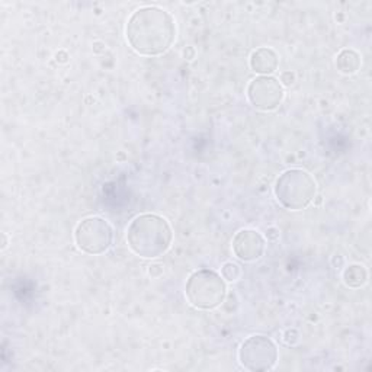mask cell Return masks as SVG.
<instances>
[{"mask_svg":"<svg viewBox=\"0 0 372 372\" xmlns=\"http://www.w3.org/2000/svg\"><path fill=\"white\" fill-rule=\"evenodd\" d=\"M114 240V229L109 221L102 217L83 218L74 229V243L86 255H102Z\"/></svg>","mask_w":372,"mask_h":372,"instance_id":"obj_5","label":"cell"},{"mask_svg":"<svg viewBox=\"0 0 372 372\" xmlns=\"http://www.w3.org/2000/svg\"><path fill=\"white\" fill-rule=\"evenodd\" d=\"M163 272H165V267H163V265L160 263H152L150 266H148V275H150L152 278H160Z\"/></svg>","mask_w":372,"mask_h":372,"instance_id":"obj_15","label":"cell"},{"mask_svg":"<svg viewBox=\"0 0 372 372\" xmlns=\"http://www.w3.org/2000/svg\"><path fill=\"white\" fill-rule=\"evenodd\" d=\"M185 296L192 307L214 310L224 303L227 284L215 271L200 269L189 275L185 284Z\"/></svg>","mask_w":372,"mask_h":372,"instance_id":"obj_4","label":"cell"},{"mask_svg":"<svg viewBox=\"0 0 372 372\" xmlns=\"http://www.w3.org/2000/svg\"><path fill=\"white\" fill-rule=\"evenodd\" d=\"M284 86L272 76H259L253 79L247 86L249 102L263 112L275 111L284 100Z\"/></svg>","mask_w":372,"mask_h":372,"instance_id":"obj_7","label":"cell"},{"mask_svg":"<svg viewBox=\"0 0 372 372\" xmlns=\"http://www.w3.org/2000/svg\"><path fill=\"white\" fill-rule=\"evenodd\" d=\"M221 276L224 278V281L236 282L242 276V267L234 262H226L221 266Z\"/></svg>","mask_w":372,"mask_h":372,"instance_id":"obj_12","label":"cell"},{"mask_svg":"<svg viewBox=\"0 0 372 372\" xmlns=\"http://www.w3.org/2000/svg\"><path fill=\"white\" fill-rule=\"evenodd\" d=\"M6 246H8V240H6V234H3V246H2V249H6Z\"/></svg>","mask_w":372,"mask_h":372,"instance_id":"obj_18","label":"cell"},{"mask_svg":"<svg viewBox=\"0 0 372 372\" xmlns=\"http://www.w3.org/2000/svg\"><path fill=\"white\" fill-rule=\"evenodd\" d=\"M239 361L245 369L251 372L271 371L278 362V348L265 335L249 336L239 349Z\"/></svg>","mask_w":372,"mask_h":372,"instance_id":"obj_6","label":"cell"},{"mask_svg":"<svg viewBox=\"0 0 372 372\" xmlns=\"http://www.w3.org/2000/svg\"><path fill=\"white\" fill-rule=\"evenodd\" d=\"M173 231L169 221L157 214H141L127 229V243L132 253L144 259H156L170 249Z\"/></svg>","mask_w":372,"mask_h":372,"instance_id":"obj_2","label":"cell"},{"mask_svg":"<svg viewBox=\"0 0 372 372\" xmlns=\"http://www.w3.org/2000/svg\"><path fill=\"white\" fill-rule=\"evenodd\" d=\"M266 239L269 242H278L279 240V230L276 227H269L266 230Z\"/></svg>","mask_w":372,"mask_h":372,"instance_id":"obj_16","label":"cell"},{"mask_svg":"<svg viewBox=\"0 0 372 372\" xmlns=\"http://www.w3.org/2000/svg\"><path fill=\"white\" fill-rule=\"evenodd\" d=\"M299 340H300V335H299V332H296L295 329H288V330H285V333H284V342H285L287 345H291V346H292V345H295Z\"/></svg>","mask_w":372,"mask_h":372,"instance_id":"obj_13","label":"cell"},{"mask_svg":"<svg viewBox=\"0 0 372 372\" xmlns=\"http://www.w3.org/2000/svg\"><path fill=\"white\" fill-rule=\"evenodd\" d=\"M295 73L288 70V71H284V73H281V78H279V82L282 86H291L295 83Z\"/></svg>","mask_w":372,"mask_h":372,"instance_id":"obj_14","label":"cell"},{"mask_svg":"<svg viewBox=\"0 0 372 372\" xmlns=\"http://www.w3.org/2000/svg\"><path fill=\"white\" fill-rule=\"evenodd\" d=\"M275 197L278 202L291 211L307 208L317 195V184L308 172L303 169H288L275 182Z\"/></svg>","mask_w":372,"mask_h":372,"instance_id":"obj_3","label":"cell"},{"mask_svg":"<svg viewBox=\"0 0 372 372\" xmlns=\"http://www.w3.org/2000/svg\"><path fill=\"white\" fill-rule=\"evenodd\" d=\"M231 247L237 259L243 262H255L263 256L266 242L258 230L245 229L236 233Z\"/></svg>","mask_w":372,"mask_h":372,"instance_id":"obj_8","label":"cell"},{"mask_svg":"<svg viewBox=\"0 0 372 372\" xmlns=\"http://www.w3.org/2000/svg\"><path fill=\"white\" fill-rule=\"evenodd\" d=\"M336 67L342 74H355L361 69V55L355 50H342L336 57Z\"/></svg>","mask_w":372,"mask_h":372,"instance_id":"obj_10","label":"cell"},{"mask_svg":"<svg viewBox=\"0 0 372 372\" xmlns=\"http://www.w3.org/2000/svg\"><path fill=\"white\" fill-rule=\"evenodd\" d=\"M125 37L130 47L140 55H161L175 42L176 22L168 10L159 6H144L130 17Z\"/></svg>","mask_w":372,"mask_h":372,"instance_id":"obj_1","label":"cell"},{"mask_svg":"<svg viewBox=\"0 0 372 372\" xmlns=\"http://www.w3.org/2000/svg\"><path fill=\"white\" fill-rule=\"evenodd\" d=\"M184 55H185V58H188V60H192V58L195 57V50L191 48V47H188V48L184 51Z\"/></svg>","mask_w":372,"mask_h":372,"instance_id":"obj_17","label":"cell"},{"mask_svg":"<svg viewBox=\"0 0 372 372\" xmlns=\"http://www.w3.org/2000/svg\"><path fill=\"white\" fill-rule=\"evenodd\" d=\"M249 64L250 69L260 76H271L278 70L279 57L272 48L260 47L250 54Z\"/></svg>","mask_w":372,"mask_h":372,"instance_id":"obj_9","label":"cell"},{"mask_svg":"<svg viewBox=\"0 0 372 372\" xmlns=\"http://www.w3.org/2000/svg\"><path fill=\"white\" fill-rule=\"evenodd\" d=\"M366 281H368V272L362 265L353 263V265H349L348 267H345L344 282H345L346 287L353 288V290L361 288L366 284Z\"/></svg>","mask_w":372,"mask_h":372,"instance_id":"obj_11","label":"cell"}]
</instances>
